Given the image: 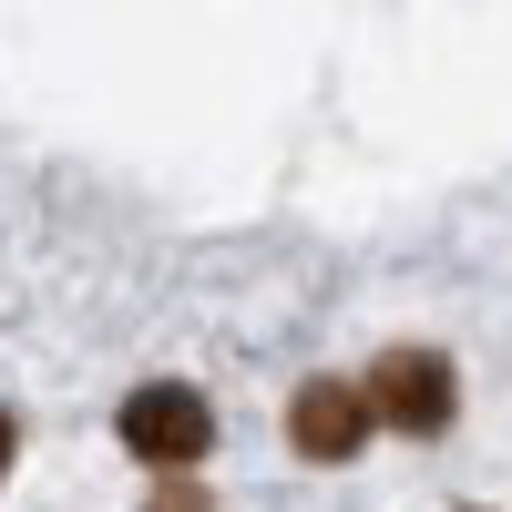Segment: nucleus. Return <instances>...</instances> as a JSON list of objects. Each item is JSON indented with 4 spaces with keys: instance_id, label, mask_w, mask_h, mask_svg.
<instances>
[{
    "instance_id": "nucleus-1",
    "label": "nucleus",
    "mask_w": 512,
    "mask_h": 512,
    "mask_svg": "<svg viewBox=\"0 0 512 512\" xmlns=\"http://www.w3.org/2000/svg\"><path fill=\"white\" fill-rule=\"evenodd\" d=\"M205 441H216V410H205L185 379H144V390L123 400V451L154 461V472H185V461H205Z\"/></svg>"
},
{
    "instance_id": "nucleus-2",
    "label": "nucleus",
    "mask_w": 512,
    "mask_h": 512,
    "mask_svg": "<svg viewBox=\"0 0 512 512\" xmlns=\"http://www.w3.org/2000/svg\"><path fill=\"white\" fill-rule=\"evenodd\" d=\"M359 390H369V420H390V431H410V441L451 431V400H461L441 349H390V359L359 379Z\"/></svg>"
},
{
    "instance_id": "nucleus-3",
    "label": "nucleus",
    "mask_w": 512,
    "mask_h": 512,
    "mask_svg": "<svg viewBox=\"0 0 512 512\" xmlns=\"http://www.w3.org/2000/svg\"><path fill=\"white\" fill-rule=\"evenodd\" d=\"M287 441L308 461H349L369 441V390H359V379H308V390L287 400Z\"/></svg>"
},
{
    "instance_id": "nucleus-4",
    "label": "nucleus",
    "mask_w": 512,
    "mask_h": 512,
    "mask_svg": "<svg viewBox=\"0 0 512 512\" xmlns=\"http://www.w3.org/2000/svg\"><path fill=\"white\" fill-rule=\"evenodd\" d=\"M0 472H11V410H0Z\"/></svg>"
}]
</instances>
